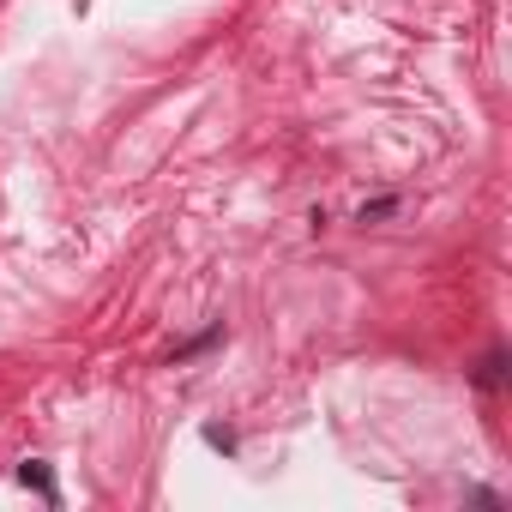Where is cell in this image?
Wrapping results in <instances>:
<instances>
[{
	"label": "cell",
	"mask_w": 512,
	"mask_h": 512,
	"mask_svg": "<svg viewBox=\"0 0 512 512\" xmlns=\"http://www.w3.org/2000/svg\"><path fill=\"white\" fill-rule=\"evenodd\" d=\"M25 482H31V488H43V494H49V470H43V464H25Z\"/></svg>",
	"instance_id": "cell-1"
}]
</instances>
